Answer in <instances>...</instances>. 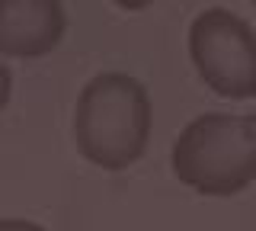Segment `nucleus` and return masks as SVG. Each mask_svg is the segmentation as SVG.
<instances>
[{
    "label": "nucleus",
    "instance_id": "nucleus-1",
    "mask_svg": "<svg viewBox=\"0 0 256 231\" xmlns=\"http://www.w3.org/2000/svg\"><path fill=\"white\" fill-rule=\"evenodd\" d=\"M150 138V97L122 71L96 74L74 106V145L84 161L102 170H125Z\"/></svg>",
    "mask_w": 256,
    "mask_h": 231
},
{
    "label": "nucleus",
    "instance_id": "nucleus-7",
    "mask_svg": "<svg viewBox=\"0 0 256 231\" xmlns=\"http://www.w3.org/2000/svg\"><path fill=\"white\" fill-rule=\"evenodd\" d=\"M0 228H36L29 221H0Z\"/></svg>",
    "mask_w": 256,
    "mask_h": 231
},
{
    "label": "nucleus",
    "instance_id": "nucleus-8",
    "mask_svg": "<svg viewBox=\"0 0 256 231\" xmlns=\"http://www.w3.org/2000/svg\"><path fill=\"white\" fill-rule=\"evenodd\" d=\"M253 4H256V0H253Z\"/></svg>",
    "mask_w": 256,
    "mask_h": 231
},
{
    "label": "nucleus",
    "instance_id": "nucleus-3",
    "mask_svg": "<svg viewBox=\"0 0 256 231\" xmlns=\"http://www.w3.org/2000/svg\"><path fill=\"white\" fill-rule=\"evenodd\" d=\"M189 55L208 90L224 100L256 97V33L244 17L212 7L189 26Z\"/></svg>",
    "mask_w": 256,
    "mask_h": 231
},
{
    "label": "nucleus",
    "instance_id": "nucleus-5",
    "mask_svg": "<svg viewBox=\"0 0 256 231\" xmlns=\"http://www.w3.org/2000/svg\"><path fill=\"white\" fill-rule=\"evenodd\" d=\"M10 93H13V77H10V68L0 61V113H4L6 103H10Z\"/></svg>",
    "mask_w": 256,
    "mask_h": 231
},
{
    "label": "nucleus",
    "instance_id": "nucleus-4",
    "mask_svg": "<svg viewBox=\"0 0 256 231\" xmlns=\"http://www.w3.org/2000/svg\"><path fill=\"white\" fill-rule=\"evenodd\" d=\"M61 0H0V55L42 58L64 39Z\"/></svg>",
    "mask_w": 256,
    "mask_h": 231
},
{
    "label": "nucleus",
    "instance_id": "nucleus-2",
    "mask_svg": "<svg viewBox=\"0 0 256 231\" xmlns=\"http://www.w3.org/2000/svg\"><path fill=\"white\" fill-rule=\"evenodd\" d=\"M182 186L202 196H237L256 180V116L205 113L192 119L170 154Z\"/></svg>",
    "mask_w": 256,
    "mask_h": 231
},
{
    "label": "nucleus",
    "instance_id": "nucleus-6",
    "mask_svg": "<svg viewBox=\"0 0 256 231\" xmlns=\"http://www.w3.org/2000/svg\"><path fill=\"white\" fill-rule=\"evenodd\" d=\"M154 0H116V7H122V10L134 13V10H144V7H150Z\"/></svg>",
    "mask_w": 256,
    "mask_h": 231
}]
</instances>
